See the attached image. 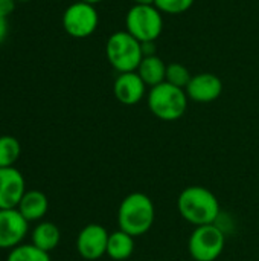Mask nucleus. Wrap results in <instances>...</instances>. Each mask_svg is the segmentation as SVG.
<instances>
[{"instance_id":"obj_8","label":"nucleus","mask_w":259,"mask_h":261,"mask_svg":"<svg viewBox=\"0 0 259 261\" xmlns=\"http://www.w3.org/2000/svg\"><path fill=\"white\" fill-rule=\"evenodd\" d=\"M108 237L110 234L107 232V229L98 223H90L84 226L76 239L78 254L84 260H99L102 255L107 254Z\"/></svg>"},{"instance_id":"obj_12","label":"nucleus","mask_w":259,"mask_h":261,"mask_svg":"<svg viewBox=\"0 0 259 261\" xmlns=\"http://www.w3.org/2000/svg\"><path fill=\"white\" fill-rule=\"evenodd\" d=\"M147 84L142 81L137 72L119 73L113 84V92L116 99L124 106H134L145 96Z\"/></svg>"},{"instance_id":"obj_15","label":"nucleus","mask_w":259,"mask_h":261,"mask_svg":"<svg viewBox=\"0 0 259 261\" xmlns=\"http://www.w3.org/2000/svg\"><path fill=\"white\" fill-rule=\"evenodd\" d=\"M31 239H32L34 246H37L38 249H41L44 252H50L58 246V243L61 240V232L55 223L41 222L34 228Z\"/></svg>"},{"instance_id":"obj_17","label":"nucleus","mask_w":259,"mask_h":261,"mask_svg":"<svg viewBox=\"0 0 259 261\" xmlns=\"http://www.w3.org/2000/svg\"><path fill=\"white\" fill-rule=\"evenodd\" d=\"M20 154H21V147L18 139L9 135L0 136V168L14 167Z\"/></svg>"},{"instance_id":"obj_7","label":"nucleus","mask_w":259,"mask_h":261,"mask_svg":"<svg viewBox=\"0 0 259 261\" xmlns=\"http://www.w3.org/2000/svg\"><path fill=\"white\" fill-rule=\"evenodd\" d=\"M99 23V15L95 5L85 2H75L66 8L63 14V28L73 38L90 37Z\"/></svg>"},{"instance_id":"obj_13","label":"nucleus","mask_w":259,"mask_h":261,"mask_svg":"<svg viewBox=\"0 0 259 261\" xmlns=\"http://www.w3.org/2000/svg\"><path fill=\"white\" fill-rule=\"evenodd\" d=\"M47 208H49V200L46 194L38 190L26 191L20 205L17 206V210L27 222H35L43 219L47 213Z\"/></svg>"},{"instance_id":"obj_22","label":"nucleus","mask_w":259,"mask_h":261,"mask_svg":"<svg viewBox=\"0 0 259 261\" xmlns=\"http://www.w3.org/2000/svg\"><path fill=\"white\" fill-rule=\"evenodd\" d=\"M142 54H143V57H151V55H156L154 41H145V43H142Z\"/></svg>"},{"instance_id":"obj_2","label":"nucleus","mask_w":259,"mask_h":261,"mask_svg":"<svg viewBox=\"0 0 259 261\" xmlns=\"http://www.w3.org/2000/svg\"><path fill=\"white\" fill-rule=\"evenodd\" d=\"M156 219V208L153 200L143 193L128 194L118 210V226L131 237L147 234Z\"/></svg>"},{"instance_id":"obj_23","label":"nucleus","mask_w":259,"mask_h":261,"mask_svg":"<svg viewBox=\"0 0 259 261\" xmlns=\"http://www.w3.org/2000/svg\"><path fill=\"white\" fill-rule=\"evenodd\" d=\"M6 35H8V21H6V17L0 14V44L3 43Z\"/></svg>"},{"instance_id":"obj_10","label":"nucleus","mask_w":259,"mask_h":261,"mask_svg":"<svg viewBox=\"0 0 259 261\" xmlns=\"http://www.w3.org/2000/svg\"><path fill=\"white\" fill-rule=\"evenodd\" d=\"M26 193L23 174L15 168H0V210H15Z\"/></svg>"},{"instance_id":"obj_4","label":"nucleus","mask_w":259,"mask_h":261,"mask_svg":"<svg viewBox=\"0 0 259 261\" xmlns=\"http://www.w3.org/2000/svg\"><path fill=\"white\" fill-rule=\"evenodd\" d=\"M188 95L185 89L169 83H162L151 87L148 93V107L151 113L162 121H177L188 109Z\"/></svg>"},{"instance_id":"obj_14","label":"nucleus","mask_w":259,"mask_h":261,"mask_svg":"<svg viewBox=\"0 0 259 261\" xmlns=\"http://www.w3.org/2000/svg\"><path fill=\"white\" fill-rule=\"evenodd\" d=\"M139 76L148 87H156L162 83H165L166 78V64L163 60L157 55L143 57L137 70Z\"/></svg>"},{"instance_id":"obj_20","label":"nucleus","mask_w":259,"mask_h":261,"mask_svg":"<svg viewBox=\"0 0 259 261\" xmlns=\"http://www.w3.org/2000/svg\"><path fill=\"white\" fill-rule=\"evenodd\" d=\"M194 5V0H154V6L162 14L179 15L186 12Z\"/></svg>"},{"instance_id":"obj_3","label":"nucleus","mask_w":259,"mask_h":261,"mask_svg":"<svg viewBox=\"0 0 259 261\" xmlns=\"http://www.w3.org/2000/svg\"><path fill=\"white\" fill-rule=\"evenodd\" d=\"M105 55L113 69L119 73L136 72L143 54L142 43L127 31L113 32L105 43Z\"/></svg>"},{"instance_id":"obj_24","label":"nucleus","mask_w":259,"mask_h":261,"mask_svg":"<svg viewBox=\"0 0 259 261\" xmlns=\"http://www.w3.org/2000/svg\"><path fill=\"white\" fill-rule=\"evenodd\" d=\"M134 5H154V0H133Z\"/></svg>"},{"instance_id":"obj_1","label":"nucleus","mask_w":259,"mask_h":261,"mask_svg":"<svg viewBox=\"0 0 259 261\" xmlns=\"http://www.w3.org/2000/svg\"><path fill=\"white\" fill-rule=\"evenodd\" d=\"M177 210L180 216L194 226L214 225L220 214V202L217 196L205 187H188L177 199Z\"/></svg>"},{"instance_id":"obj_19","label":"nucleus","mask_w":259,"mask_h":261,"mask_svg":"<svg viewBox=\"0 0 259 261\" xmlns=\"http://www.w3.org/2000/svg\"><path fill=\"white\" fill-rule=\"evenodd\" d=\"M191 78L192 76H191L188 67H185L183 64L171 63V64L166 66V78H165L166 83H169V84H172L176 87H180V89H186Z\"/></svg>"},{"instance_id":"obj_21","label":"nucleus","mask_w":259,"mask_h":261,"mask_svg":"<svg viewBox=\"0 0 259 261\" xmlns=\"http://www.w3.org/2000/svg\"><path fill=\"white\" fill-rule=\"evenodd\" d=\"M15 2L17 0H0V14L8 18V15H11L15 9Z\"/></svg>"},{"instance_id":"obj_9","label":"nucleus","mask_w":259,"mask_h":261,"mask_svg":"<svg viewBox=\"0 0 259 261\" xmlns=\"http://www.w3.org/2000/svg\"><path fill=\"white\" fill-rule=\"evenodd\" d=\"M29 222L15 210H0V249H14L26 237Z\"/></svg>"},{"instance_id":"obj_11","label":"nucleus","mask_w":259,"mask_h":261,"mask_svg":"<svg viewBox=\"0 0 259 261\" xmlns=\"http://www.w3.org/2000/svg\"><path fill=\"white\" fill-rule=\"evenodd\" d=\"M189 99L202 104L212 102L220 98L223 92V83L221 80L209 72H203L198 75H194L189 81V84L185 89Z\"/></svg>"},{"instance_id":"obj_26","label":"nucleus","mask_w":259,"mask_h":261,"mask_svg":"<svg viewBox=\"0 0 259 261\" xmlns=\"http://www.w3.org/2000/svg\"><path fill=\"white\" fill-rule=\"evenodd\" d=\"M17 2H29V0H17Z\"/></svg>"},{"instance_id":"obj_6","label":"nucleus","mask_w":259,"mask_h":261,"mask_svg":"<svg viewBox=\"0 0 259 261\" xmlns=\"http://www.w3.org/2000/svg\"><path fill=\"white\" fill-rule=\"evenodd\" d=\"M226 236L218 225L195 226L192 231L188 249L194 261H215L224 249Z\"/></svg>"},{"instance_id":"obj_16","label":"nucleus","mask_w":259,"mask_h":261,"mask_svg":"<svg viewBox=\"0 0 259 261\" xmlns=\"http://www.w3.org/2000/svg\"><path fill=\"white\" fill-rule=\"evenodd\" d=\"M134 252V237L118 229L110 234L107 245V255L111 260L124 261L130 258Z\"/></svg>"},{"instance_id":"obj_5","label":"nucleus","mask_w":259,"mask_h":261,"mask_svg":"<svg viewBox=\"0 0 259 261\" xmlns=\"http://www.w3.org/2000/svg\"><path fill=\"white\" fill-rule=\"evenodd\" d=\"M127 32L140 43L156 41L163 31L162 12L154 5H134L125 17Z\"/></svg>"},{"instance_id":"obj_25","label":"nucleus","mask_w":259,"mask_h":261,"mask_svg":"<svg viewBox=\"0 0 259 261\" xmlns=\"http://www.w3.org/2000/svg\"><path fill=\"white\" fill-rule=\"evenodd\" d=\"M81 2H85V3H90V5H96V3H99L102 0H81Z\"/></svg>"},{"instance_id":"obj_18","label":"nucleus","mask_w":259,"mask_h":261,"mask_svg":"<svg viewBox=\"0 0 259 261\" xmlns=\"http://www.w3.org/2000/svg\"><path fill=\"white\" fill-rule=\"evenodd\" d=\"M6 261H50V257L49 252H44L31 243L18 245L17 248L11 249Z\"/></svg>"}]
</instances>
